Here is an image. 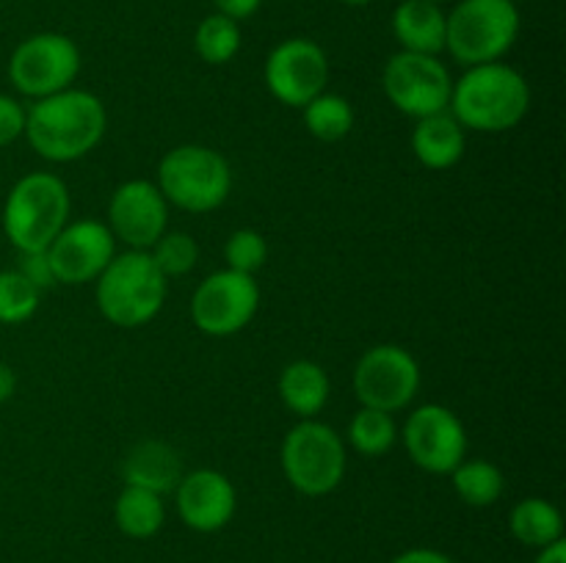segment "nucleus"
Listing matches in <instances>:
<instances>
[{
  "mask_svg": "<svg viewBox=\"0 0 566 563\" xmlns=\"http://www.w3.org/2000/svg\"><path fill=\"white\" fill-rule=\"evenodd\" d=\"M108 114L97 94L64 88L36 99L25 110V132L33 152L50 163H72L92 152L105 136Z\"/></svg>",
  "mask_w": 566,
  "mask_h": 563,
  "instance_id": "obj_1",
  "label": "nucleus"
},
{
  "mask_svg": "<svg viewBox=\"0 0 566 563\" xmlns=\"http://www.w3.org/2000/svg\"><path fill=\"white\" fill-rule=\"evenodd\" d=\"M448 110L464 130L506 132L528 116L531 86L523 72L503 61L468 66V72L453 81Z\"/></svg>",
  "mask_w": 566,
  "mask_h": 563,
  "instance_id": "obj_2",
  "label": "nucleus"
},
{
  "mask_svg": "<svg viewBox=\"0 0 566 563\" xmlns=\"http://www.w3.org/2000/svg\"><path fill=\"white\" fill-rule=\"evenodd\" d=\"M97 309L119 329H138L158 318L169 293V279L158 270L149 252L114 254L108 268L94 279Z\"/></svg>",
  "mask_w": 566,
  "mask_h": 563,
  "instance_id": "obj_3",
  "label": "nucleus"
},
{
  "mask_svg": "<svg viewBox=\"0 0 566 563\" xmlns=\"http://www.w3.org/2000/svg\"><path fill=\"white\" fill-rule=\"evenodd\" d=\"M70 188L50 171H31L11 185L3 204V232L17 252H48L70 224Z\"/></svg>",
  "mask_w": 566,
  "mask_h": 563,
  "instance_id": "obj_4",
  "label": "nucleus"
},
{
  "mask_svg": "<svg viewBox=\"0 0 566 563\" xmlns=\"http://www.w3.org/2000/svg\"><path fill=\"white\" fill-rule=\"evenodd\" d=\"M155 185L175 208L188 213H213L230 196L232 169L216 149L182 144L160 158Z\"/></svg>",
  "mask_w": 566,
  "mask_h": 563,
  "instance_id": "obj_5",
  "label": "nucleus"
},
{
  "mask_svg": "<svg viewBox=\"0 0 566 563\" xmlns=\"http://www.w3.org/2000/svg\"><path fill=\"white\" fill-rule=\"evenodd\" d=\"M514 0H462L446 14V50L464 66L501 61L520 36Z\"/></svg>",
  "mask_w": 566,
  "mask_h": 563,
  "instance_id": "obj_6",
  "label": "nucleus"
},
{
  "mask_svg": "<svg viewBox=\"0 0 566 563\" xmlns=\"http://www.w3.org/2000/svg\"><path fill=\"white\" fill-rule=\"evenodd\" d=\"M287 484L304 497H324L346 478V442L321 419H298L280 450Z\"/></svg>",
  "mask_w": 566,
  "mask_h": 563,
  "instance_id": "obj_7",
  "label": "nucleus"
},
{
  "mask_svg": "<svg viewBox=\"0 0 566 563\" xmlns=\"http://www.w3.org/2000/svg\"><path fill=\"white\" fill-rule=\"evenodd\" d=\"M81 75V50L64 33H33L22 39L9 59V81L33 99L72 88Z\"/></svg>",
  "mask_w": 566,
  "mask_h": 563,
  "instance_id": "obj_8",
  "label": "nucleus"
},
{
  "mask_svg": "<svg viewBox=\"0 0 566 563\" xmlns=\"http://www.w3.org/2000/svg\"><path fill=\"white\" fill-rule=\"evenodd\" d=\"M385 97L415 121L448 110L453 92V77L437 55L401 53L390 55L381 72Z\"/></svg>",
  "mask_w": 566,
  "mask_h": 563,
  "instance_id": "obj_9",
  "label": "nucleus"
},
{
  "mask_svg": "<svg viewBox=\"0 0 566 563\" xmlns=\"http://www.w3.org/2000/svg\"><path fill=\"white\" fill-rule=\"evenodd\" d=\"M420 390V364L407 348L381 342L368 348L354 368V392L359 403L379 412H401Z\"/></svg>",
  "mask_w": 566,
  "mask_h": 563,
  "instance_id": "obj_10",
  "label": "nucleus"
},
{
  "mask_svg": "<svg viewBox=\"0 0 566 563\" xmlns=\"http://www.w3.org/2000/svg\"><path fill=\"white\" fill-rule=\"evenodd\" d=\"M258 307L260 287L254 276L224 268L199 282L191 298V320L202 334L230 337L252 323Z\"/></svg>",
  "mask_w": 566,
  "mask_h": 563,
  "instance_id": "obj_11",
  "label": "nucleus"
},
{
  "mask_svg": "<svg viewBox=\"0 0 566 563\" xmlns=\"http://www.w3.org/2000/svg\"><path fill=\"white\" fill-rule=\"evenodd\" d=\"M412 464L431 475H451L468 456V431L457 412L440 403L418 406L401 431Z\"/></svg>",
  "mask_w": 566,
  "mask_h": 563,
  "instance_id": "obj_12",
  "label": "nucleus"
},
{
  "mask_svg": "<svg viewBox=\"0 0 566 563\" xmlns=\"http://www.w3.org/2000/svg\"><path fill=\"white\" fill-rule=\"evenodd\" d=\"M265 86L271 97L287 108H304L310 99L326 92L329 83V59L313 39L293 36L276 44L265 59Z\"/></svg>",
  "mask_w": 566,
  "mask_h": 563,
  "instance_id": "obj_13",
  "label": "nucleus"
},
{
  "mask_svg": "<svg viewBox=\"0 0 566 563\" xmlns=\"http://www.w3.org/2000/svg\"><path fill=\"white\" fill-rule=\"evenodd\" d=\"M108 230L133 252H149L169 230V202L155 182H122L108 202Z\"/></svg>",
  "mask_w": 566,
  "mask_h": 563,
  "instance_id": "obj_14",
  "label": "nucleus"
},
{
  "mask_svg": "<svg viewBox=\"0 0 566 563\" xmlns=\"http://www.w3.org/2000/svg\"><path fill=\"white\" fill-rule=\"evenodd\" d=\"M116 254V237L108 224L94 219L66 224L48 246L50 268L61 285H86L94 282Z\"/></svg>",
  "mask_w": 566,
  "mask_h": 563,
  "instance_id": "obj_15",
  "label": "nucleus"
},
{
  "mask_svg": "<svg viewBox=\"0 0 566 563\" xmlns=\"http://www.w3.org/2000/svg\"><path fill=\"white\" fill-rule=\"evenodd\" d=\"M177 513L182 524L197 533H216L235 517L238 495L232 480L219 469H193L180 478L175 489Z\"/></svg>",
  "mask_w": 566,
  "mask_h": 563,
  "instance_id": "obj_16",
  "label": "nucleus"
},
{
  "mask_svg": "<svg viewBox=\"0 0 566 563\" xmlns=\"http://www.w3.org/2000/svg\"><path fill=\"white\" fill-rule=\"evenodd\" d=\"M182 458L171 445L160 439H142L122 458V478L125 486H138L155 495H169L182 478Z\"/></svg>",
  "mask_w": 566,
  "mask_h": 563,
  "instance_id": "obj_17",
  "label": "nucleus"
},
{
  "mask_svg": "<svg viewBox=\"0 0 566 563\" xmlns=\"http://www.w3.org/2000/svg\"><path fill=\"white\" fill-rule=\"evenodd\" d=\"M392 33L407 53L440 55L446 50V11L429 0H401L392 11Z\"/></svg>",
  "mask_w": 566,
  "mask_h": 563,
  "instance_id": "obj_18",
  "label": "nucleus"
},
{
  "mask_svg": "<svg viewBox=\"0 0 566 563\" xmlns=\"http://www.w3.org/2000/svg\"><path fill=\"white\" fill-rule=\"evenodd\" d=\"M468 138L464 127L451 116V110L418 119L412 130V152L426 169L446 171L462 160Z\"/></svg>",
  "mask_w": 566,
  "mask_h": 563,
  "instance_id": "obj_19",
  "label": "nucleus"
},
{
  "mask_svg": "<svg viewBox=\"0 0 566 563\" xmlns=\"http://www.w3.org/2000/svg\"><path fill=\"white\" fill-rule=\"evenodd\" d=\"M329 375L313 359H296L280 373V397L298 419H313L329 403Z\"/></svg>",
  "mask_w": 566,
  "mask_h": 563,
  "instance_id": "obj_20",
  "label": "nucleus"
},
{
  "mask_svg": "<svg viewBox=\"0 0 566 563\" xmlns=\"http://www.w3.org/2000/svg\"><path fill=\"white\" fill-rule=\"evenodd\" d=\"M509 530L525 546H551L564 539V519L545 497H525L509 513Z\"/></svg>",
  "mask_w": 566,
  "mask_h": 563,
  "instance_id": "obj_21",
  "label": "nucleus"
},
{
  "mask_svg": "<svg viewBox=\"0 0 566 563\" xmlns=\"http://www.w3.org/2000/svg\"><path fill=\"white\" fill-rule=\"evenodd\" d=\"M114 522L130 539H153L166 522L164 497L138 486H125L114 502Z\"/></svg>",
  "mask_w": 566,
  "mask_h": 563,
  "instance_id": "obj_22",
  "label": "nucleus"
},
{
  "mask_svg": "<svg viewBox=\"0 0 566 563\" xmlns=\"http://www.w3.org/2000/svg\"><path fill=\"white\" fill-rule=\"evenodd\" d=\"M451 480L457 495L473 508L495 506L501 500L503 489H506V478H503L501 467L486 461V458H464L451 472Z\"/></svg>",
  "mask_w": 566,
  "mask_h": 563,
  "instance_id": "obj_23",
  "label": "nucleus"
},
{
  "mask_svg": "<svg viewBox=\"0 0 566 563\" xmlns=\"http://www.w3.org/2000/svg\"><path fill=\"white\" fill-rule=\"evenodd\" d=\"M304 127L313 138L324 144H335L346 138L354 127V108L340 94H318L304 105Z\"/></svg>",
  "mask_w": 566,
  "mask_h": 563,
  "instance_id": "obj_24",
  "label": "nucleus"
},
{
  "mask_svg": "<svg viewBox=\"0 0 566 563\" xmlns=\"http://www.w3.org/2000/svg\"><path fill=\"white\" fill-rule=\"evenodd\" d=\"M398 442V428L392 414L379 412V408L363 406L348 423V445L359 453V456L379 458Z\"/></svg>",
  "mask_w": 566,
  "mask_h": 563,
  "instance_id": "obj_25",
  "label": "nucleus"
},
{
  "mask_svg": "<svg viewBox=\"0 0 566 563\" xmlns=\"http://www.w3.org/2000/svg\"><path fill=\"white\" fill-rule=\"evenodd\" d=\"M193 47H197L199 59L210 66H224L241 50V28L232 17L227 14H210L205 17L193 33Z\"/></svg>",
  "mask_w": 566,
  "mask_h": 563,
  "instance_id": "obj_26",
  "label": "nucleus"
},
{
  "mask_svg": "<svg viewBox=\"0 0 566 563\" xmlns=\"http://www.w3.org/2000/svg\"><path fill=\"white\" fill-rule=\"evenodd\" d=\"M42 293L25 279L17 268L0 270V323L17 326L33 318Z\"/></svg>",
  "mask_w": 566,
  "mask_h": 563,
  "instance_id": "obj_27",
  "label": "nucleus"
},
{
  "mask_svg": "<svg viewBox=\"0 0 566 563\" xmlns=\"http://www.w3.org/2000/svg\"><path fill=\"white\" fill-rule=\"evenodd\" d=\"M149 257L158 265L160 274H164L166 279H171V276H186L188 270H193V265H197L199 259V246L191 235H186V232L166 230L164 235L155 241V246L149 248Z\"/></svg>",
  "mask_w": 566,
  "mask_h": 563,
  "instance_id": "obj_28",
  "label": "nucleus"
},
{
  "mask_svg": "<svg viewBox=\"0 0 566 563\" xmlns=\"http://www.w3.org/2000/svg\"><path fill=\"white\" fill-rule=\"evenodd\" d=\"M224 259L230 270L254 276L269 259V243L258 230H235L224 243Z\"/></svg>",
  "mask_w": 566,
  "mask_h": 563,
  "instance_id": "obj_29",
  "label": "nucleus"
},
{
  "mask_svg": "<svg viewBox=\"0 0 566 563\" xmlns=\"http://www.w3.org/2000/svg\"><path fill=\"white\" fill-rule=\"evenodd\" d=\"M25 132V108L9 94H0V149L14 144Z\"/></svg>",
  "mask_w": 566,
  "mask_h": 563,
  "instance_id": "obj_30",
  "label": "nucleus"
},
{
  "mask_svg": "<svg viewBox=\"0 0 566 563\" xmlns=\"http://www.w3.org/2000/svg\"><path fill=\"white\" fill-rule=\"evenodd\" d=\"M17 270L36 287L39 293L48 290V287L55 285L53 268H50L48 252H22L20 263H17Z\"/></svg>",
  "mask_w": 566,
  "mask_h": 563,
  "instance_id": "obj_31",
  "label": "nucleus"
},
{
  "mask_svg": "<svg viewBox=\"0 0 566 563\" xmlns=\"http://www.w3.org/2000/svg\"><path fill=\"white\" fill-rule=\"evenodd\" d=\"M213 6L219 14H227L235 22H241L247 17H252L263 6V0H213Z\"/></svg>",
  "mask_w": 566,
  "mask_h": 563,
  "instance_id": "obj_32",
  "label": "nucleus"
},
{
  "mask_svg": "<svg viewBox=\"0 0 566 563\" xmlns=\"http://www.w3.org/2000/svg\"><path fill=\"white\" fill-rule=\"evenodd\" d=\"M392 563H457L453 557H448L446 552L429 550V546H415V550L401 552L398 557H392Z\"/></svg>",
  "mask_w": 566,
  "mask_h": 563,
  "instance_id": "obj_33",
  "label": "nucleus"
},
{
  "mask_svg": "<svg viewBox=\"0 0 566 563\" xmlns=\"http://www.w3.org/2000/svg\"><path fill=\"white\" fill-rule=\"evenodd\" d=\"M14 390H17L14 370H11L6 362H0V403L9 401V397L14 395Z\"/></svg>",
  "mask_w": 566,
  "mask_h": 563,
  "instance_id": "obj_34",
  "label": "nucleus"
},
{
  "mask_svg": "<svg viewBox=\"0 0 566 563\" xmlns=\"http://www.w3.org/2000/svg\"><path fill=\"white\" fill-rule=\"evenodd\" d=\"M534 563H566V544L564 539L556 541L551 546H542L539 555H536Z\"/></svg>",
  "mask_w": 566,
  "mask_h": 563,
  "instance_id": "obj_35",
  "label": "nucleus"
},
{
  "mask_svg": "<svg viewBox=\"0 0 566 563\" xmlns=\"http://www.w3.org/2000/svg\"><path fill=\"white\" fill-rule=\"evenodd\" d=\"M340 3H346V6H368V3H374V0H340Z\"/></svg>",
  "mask_w": 566,
  "mask_h": 563,
  "instance_id": "obj_36",
  "label": "nucleus"
},
{
  "mask_svg": "<svg viewBox=\"0 0 566 563\" xmlns=\"http://www.w3.org/2000/svg\"><path fill=\"white\" fill-rule=\"evenodd\" d=\"M429 3H442V0H429Z\"/></svg>",
  "mask_w": 566,
  "mask_h": 563,
  "instance_id": "obj_37",
  "label": "nucleus"
}]
</instances>
